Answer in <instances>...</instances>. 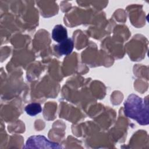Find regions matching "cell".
Returning <instances> with one entry per match:
<instances>
[{"instance_id":"cell-3","label":"cell","mask_w":149,"mask_h":149,"mask_svg":"<svg viewBox=\"0 0 149 149\" xmlns=\"http://www.w3.org/2000/svg\"><path fill=\"white\" fill-rule=\"evenodd\" d=\"M74 48V42L72 38H68L55 46V51L59 55L70 54Z\"/></svg>"},{"instance_id":"cell-2","label":"cell","mask_w":149,"mask_h":149,"mask_svg":"<svg viewBox=\"0 0 149 149\" xmlns=\"http://www.w3.org/2000/svg\"><path fill=\"white\" fill-rule=\"evenodd\" d=\"M26 148H62L58 143L51 142L43 136L37 135L30 137L24 147Z\"/></svg>"},{"instance_id":"cell-4","label":"cell","mask_w":149,"mask_h":149,"mask_svg":"<svg viewBox=\"0 0 149 149\" xmlns=\"http://www.w3.org/2000/svg\"><path fill=\"white\" fill-rule=\"evenodd\" d=\"M52 37L54 41L59 43L68 38L67 30L62 25L57 24L52 30Z\"/></svg>"},{"instance_id":"cell-1","label":"cell","mask_w":149,"mask_h":149,"mask_svg":"<svg viewBox=\"0 0 149 149\" xmlns=\"http://www.w3.org/2000/svg\"><path fill=\"white\" fill-rule=\"evenodd\" d=\"M124 112L127 117L136 120L141 125L149 123L148 103L136 94L129 95L125 101Z\"/></svg>"},{"instance_id":"cell-5","label":"cell","mask_w":149,"mask_h":149,"mask_svg":"<svg viewBox=\"0 0 149 149\" xmlns=\"http://www.w3.org/2000/svg\"><path fill=\"white\" fill-rule=\"evenodd\" d=\"M25 111L30 116H35L42 111V108L39 103H31L25 107Z\"/></svg>"}]
</instances>
